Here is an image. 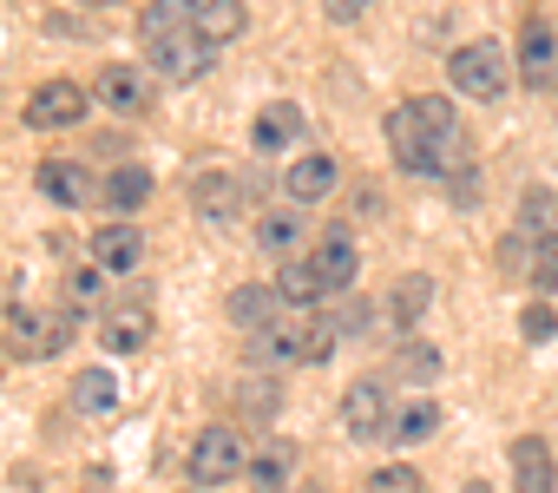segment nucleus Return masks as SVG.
Segmentation results:
<instances>
[{
	"label": "nucleus",
	"mask_w": 558,
	"mask_h": 493,
	"mask_svg": "<svg viewBox=\"0 0 558 493\" xmlns=\"http://www.w3.org/2000/svg\"><path fill=\"white\" fill-rule=\"evenodd\" d=\"M434 434H440V408H434V401H408V408H395V428H388V441L414 447V441H434Z\"/></svg>",
	"instance_id": "cd10ccee"
},
{
	"label": "nucleus",
	"mask_w": 558,
	"mask_h": 493,
	"mask_svg": "<svg viewBox=\"0 0 558 493\" xmlns=\"http://www.w3.org/2000/svg\"><path fill=\"white\" fill-rule=\"evenodd\" d=\"M323 14H329L336 27H349V21H362V14H368V0H323Z\"/></svg>",
	"instance_id": "4c0bfd02"
},
{
	"label": "nucleus",
	"mask_w": 558,
	"mask_h": 493,
	"mask_svg": "<svg viewBox=\"0 0 558 493\" xmlns=\"http://www.w3.org/2000/svg\"><path fill=\"white\" fill-rule=\"evenodd\" d=\"M243 467H250V454H243V434L236 428H204L191 441V486H223Z\"/></svg>",
	"instance_id": "39448f33"
},
{
	"label": "nucleus",
	"mask_w": 558,
	"mask_h": 493,
	"mask_svg": "<svg viewBox=\"0 0 558 493\" xmlns=\"http://www.w3.org/2000/svg\"><path fill=\"white\" fill-rule=\"evenodd\" d=\"M368 493H427V480L414 467H381V473H368Z\"/></svg>",
	"instance_id": "f704fd0d"
},
{
	"label": "nucleus",
	"mask_w": 558,
	"mask_h": 493,
	"mask_svg": "<svg viewBox=\"0 0 558 493\" xmlns=\"http://www.w3.org/2000/svg\"><path fill=\"white\" fill-rule=\"evenodd\" d=\"M99 303H106V270L99 264H73L66 270V310L73 316H93Z\"/></svg>",
	"instance_id": "a878e982"
},
{
	"label": "nucleus",
	"mask_w": 558,
	"mask_h": 493,
	"mask_svg": "<svg viewBox=\"0 0 558 493\" xmlns=\"http://www.w3.org/2000/svg\"><path fill=\"white\" fill-rule=\"evenodd\" d=\"M210 53H217V47H204V40H197V27H184V34H165V40H145V60H151V73H158V80H171V86L197 80V73L210 67Z\"/></svg>",
	"instance_id": "423d86ee"
},
{
	"label": "nucleus",
	"mask_w": 558,
	"mask_h": 493,
	"mask_svg": "<svg viewBox=\"0 0 558 493\" xmlns=\"http://www.w3.org/2000/svg\"><path fill=\"white\" fill-rule=\"evenodd\" d=\"M112 369H80V382H73V408L80 414H106L112 408Z\"/></svg>",
	"instance_id": "c756f323"
},
{
	"label": "nucleus",
	"mask_w": 558,
	"mask_h": 493,
	"mask_svg": "<svg viewBox=\"0 0 558 493\" xmlns=\"http://www.w3.org/2000/svg\"><path fill=\"white\" fill-rule=\"evenodd\" d=\"M93 99L112 106L119 119H145V112H151V86H145V73H132V67H106L99 86H93Z\"/></svg>",
	"instance_id": "f8f14e48"
},
{
	"label": "nucleus",
	"mask_w": 558,
	"mask_h": 493,
	"mask_svg": "<svg viewBox=\"0 0 558 493\" xmlns=\"http://www.w3.org/2000/svg\"><path fill=\"white\" fill-rule=\"evenodd\" d=\"M86 86H73V80H47V86H34V99H27V125L34 132H66V125H80L86 119Z\"/></svg>",
	"instance_id": "6e6552de"
},
{
	"label": "nucleus",
	"mask_w": 558,
	"mask_h": 493,
	"mask_svg": "<svg viewBox=\"0 0 558 493\" xmlns=\"http://www.w3.org/2000/svg\"><path fill=\"white\" fill-rule=\"evenodd\" d=\"M93 264L106 270V277H132L138 264H145V237L119 217V224H99L93 230Z\"/></svg>",
	"instance_id": "1a4fd4ad"
},
{
	"label": "nucleus",
	"mask_w": 558,
	"mask_h": 493,
	"mask_svg": "<svg viewBox=\"0 0 558 493\" xmlns=\"http://www.w3.org/2000/svg\"><path fill=\"white\" fill-rule=\"evenodd\" d=\"M276 290H283V303H296V310H310V303L329 297L323 270H316L310 257H283V270H276Z\"/></svg>",
	"instance_id": "4be33fe9"
},
{
	"label": "nucleus",
	"mask_w": 558,
	"mask_h": 493,
	"mask_svg": "<svg viewBox=\"0 0 558 493\" xmlns=\"http://www.w3.org/2000/svg\"><path fill=\"white\" fill-rule=\"evenodd\" d=\"M99 342H106V356H138V349L151 342V310H145V303L106 310V316H99Z\"/></svg>",
	"instance_id": "4468645a"
},
{
	"label": "nucleus",
	"mask_w": 558,
	"mask_h": 493,
	"mask_svg": "<svg viewBox=\"0 0 558 493\" xmlns=\"http://www.w3.org/2000/svg\"><path fill=\"white\" fill-rule=\"evenodd\" d=\"M296 467H303V454H296V441H263V447L250 454V467H243V480H250V493H283V486L296 480Z\"/></svg>",
	"instance_id": "9d476101"
},
{
	"label": "nucleus",
	"mask_w": 558,
	"mask_h": 493,
	"mask_svg": "<svg viewBox=\"0 0 558 493\" xmlns=\"http://www.w3.org/2000/svg\"><path fill=\"white\" fill-rule=\"evenodd\" d=\"M336 178H342V171H336V158H329V152H303V158L283 171V191H290V204H303V211H310V204H323V197L336 191Z\"/></svg>",
	"instance_id": "ddd939ff"
},
{
	"label": "nucleus",
	"mask_w": 558,
	"mask_h": 493,
	"mask_svg": "<svg viewBox=\"0 0 558 493\" xmlns=\"http://www.w3.org/2000/svg\"><path fill=\"white\" fill-rule=\"evenodd\" d=\"M519 224H525V230H551V191H545V184H532V191H525Z\"/></svg>",
	"instance_id": "c9c22d12"
},
{
	"label": "nucleus",
	"mask_w": 558,
	"mask_h": 493,
	"mask_svg": "<svg viewBox=\"0 0 558 493\" xmlns=\"http://www.w3.org/2000/svg\"><path fill=\"white\" fill-rule=\"evenodd\" d=\"M86 8H112V0H86Z\"/></svg>",
	"instance_id": "ea45409f"
},
{
	"label": "nucleus",
	"mask_w": 558,
	"mask_h": 493,
	"mask_svg": "<svg viewBox=\"0 0 558 493\" xmlns=\"http://www.w3.org/2000/svg\"><path fill=\"white\" fill-rule=\"evenodd\" d=\"M256 243H263L269 257H303V204L296 211H269L256 224Z\"/></svg>",
	"instance_id": "5701e85b"
},
{
	"label": "nucleus",
	"mask_w": 558,
	"mask_h": 493,
	"mask_svg": "<svg viewBox=\"0 0 558 493\" xmlns=\"http://www.w3.org/2000/svg\"><path fill=\"white\" fill-rule=\"evenodd\" d=\"M395 369H401V382H414V388H427V382H440V349L434 342H401V356H395Z\"/></svg>",
	"instance_id": "c85d7f7f"
},
{
	"label": "nucleus",
	"mask_w": 558,
	"mask_h": 493,
	"mask_svg": "<svg viewBox=\"0 0 558 493\" xmlns=\"http://www.w3.org/2000/svg\"><path fill=\"white\" fill-rule=\"evenodd\" d=\"M303 139V106H263L256 112V152L276 158V152H290Z\"/></svg>",
	"instance_id": "a211bd4d"
},
{
	"label": "nucleus",
	"mask_w": 558,
	"mask_h": 493,
	"mask_svg": "<svg viewBox=\"0 0 558 493\" xmlns=\"http://www.w3.org/2000/svg\"><path fill=\"white\" fill-rule=\"evenodd\" d=\"M191 211L210 217V224H230V217L243 211V184H236L230 171H197V178H191Z\"/></svg>",
	"instance_id": "2eb2a0df"
},
{
	"label": "nucleus",
	"mask_w": 558,
	"mask_h": 493,
	"mask_svg": "<svg viewBox=\"0 0 558 493\" xmlns=\"http://www.w3.org/2000/svg\"><path fill=\"white\" fill-rule=\"evenodd\" d=\"M310 264L323 270L329 297H336V290H349V284H355V270H362V257H355V237H349L342 224H336V230H323V237H316V251H310Z\"/></svg>",
	"instance_id": "9b49d317"
},
{
	"label": "nucleus",
	"mask_w": 558,
	"mask_h": 493,
	"mask_svg": "<svg viewBox=\"0 0 558 493\" xmlns=\"http://www.w3.org/2000/svg\"><path fill=\"white\" fill-rule=\"evenodd\" d=\"M184 493H210V486H184Z\"/></svg>",
	"instance_id": "a19ab883"
},
{
	"label": "nucleus",
	"mask_w": 558,
	"mask_h": 493,
	"mask_svg": "<svg viewBox=\"0 0 558 493\" xmlns=\"http://www.w3.org/2000/svg\"><path fill=\"white\" fill-rule=\"evenodd\" d=\"M551 60H558L551 21H525V34H519V73H525L532 86H545V80H551Z\"/></svg>",
	"instance_id": "6ab92c4d"
},
{
	"label": "nucleus",
	"mask_w": 558,
	"mask_h": 493,
	"mask_svg": "<svg viewBox=\"0 0 558 493\" xmlns=\"http://www.w3.org/2000/svg\"><path fill=\"white\" fill-rule=\"evenodd\" d=\"M414 106H421V119H427L440 139H460V119H453V106H447L440 93H414Z\"/></svg>",
	"instance_id": "72a5a7b5"
},
{
	"label": "nucleus",
	"mask_w": 558,
	"mask_h": 493,
	"mask_svg": "<svg viewBox=\"0 0 558 493\" xmlns=\"http://www.w3.org/2000/svg\"><path fill=\"white\" fill-rule=\"evenodd\" d=\"M243 27H250V8H243V0H204V8H197V40H204V47H230Z\"/></svg>",
	"instance_id": "412c9836"
},
{
	"label": "nucleus",
	"mask_w": 558,
	"mask_h": 493,
	"mask_svg": "<svg viewBox=\"0 0 558 493\" xmlns=\"http://www.w3.org/2000/svg\"><path fill=\"white\" fill-rule=\"evenodd\" d=\"M519 336H525V342H551V336H558V316H551V303H545V297L519 310Z\"/></svg>",
	"instance_id": "473e14b6"
},
{
	"label": "nucleus",
	"mask_w": 558,
	"mask_h": 493,
	"mask_svg": "<svg viewBox=\"0 0 558 493\" xmlns=\"http://www.w3.org/2000/svg\"><path fill=\"white\" fill-rule=\"evenodd\" d=\"M460 493H493V486H486V480H466V486H460Z\"/></svg>",
	"instance_id": "58836bf2"
},
{
	"label": "nucleus",
	"mask_w": 558,
	"mask_h": 493,
	"mask_svg": "<svg viewBox=\"0 0 558 493\" xmlns=\"http://www.w3.org/2000/svg\"><path fill=\"white\" fill-rule=\"evenodd\" d=\"M427 303H434V284H427L421 270H414V277H401V284L388 290V310H395V323H401V329H414V323L427 316Z\"/></svg>",
	"instance_id": "bb28decb"
},
{
	"label": "nucleus",
	"mask_w": 558,
	"mask_h": 493,
	"mask_svg": "<svg viewBox=\"0 0 558 493\" xmlns=\"http://www.w3.org/2000/svg\"><path fill=\"white\" fill-rule=\"evenodd\" d=\"M532 251H538V230H525V224L506 230V237H499V270H506V277H525V270H532Z\"/></svg>",
	"instance_id": "2f4dec72"
},
{
	"label": "nucleus",
	"mask_w": 558,
	"mask_h": 493,
	"mask_svg": "<svg viewBox=\"0 0 558 493\" xmlns=\"http://www.w3.org/2000/svg\"><path fill=\"white\" fill-rule=\"evenodd\" d=\"M506 460H512V493H551V447L538 441V434H519L512 447H506Z\"/></svg>",
	"instance_id": "dca6fc26"
},
{
	"label": "nucleus",
	"mask_w": 558,
	"mask_h": 493,
	"mask_svg": "<svg viewBox=\"0 0 558 493\" xmlns=\"http://www.w3.org/2000/svg\"><path fill=\"white\" fill-rule=\"evenodd\" d=\"M145 197H151V171H138V165H119V171L106 178V204H112L119 217L145 211Z\"/></svg>",
	"instance_id": "393cba45"
},
{
	"label": "nucleus",
	"mask_w": 558,
	"mask_h": 493,
	"mask_svg": "<svg viewBox=\"0 0 558 493\" xmlns=\"http://www.w3.org/2000/svg\"><path fill=\"white\" fill-rule=\"evenodd\" d=\"M342 428H349V441H355V447H368V441H388V428H395L388 388H381V382H355V388L342 395Z\"/></svg>",
	"instance_id": "0eeeda50"
},
{
	"label": "nucleus",
	"mask_w": 558,
	"mask_h": 493,
	"mask_svg": "<svg viewBox=\"0 0 558 493\" xmlns=\"http://www.w3.org/2000/svg\"><path fill=\"white\" fill-rule=\"evenodd\" d=\"M40 191H47L60 211H80V204L93 197V178H86L73 158H47V165H40Z\"/></svg>",
	"instance_id": "aec40b11"
},
{
	"label": "nucleus",
	"mask_w": 558,
	"mask_h": 493,
	"mask_svg": "<svg viewBox=\"0 0 558 493\" xmlns=\"http://www.w3.org/2000/svg\"><path fill=\"white\" fill-rule=\"evenodd\" d=\"M525 284H532L538 297H551V290H558V230H538V251H532Z\"/></svg>",
	"instance_id": "7c9ffc66"
},
{
	"label": "nucleus",
	"mask_w": 558,
	"mask_h": 493,
	"mask_svg": "<svg viewBox=\"0 0 558 493\" xmlns=\"http://www.w3.org/2000/svg\"><path fill=\"white\" fill-rule=\"evenodd\" d=\"M336 329H342V336H368V329H375V310L355 297V303H342V310H336Z\"/></svg>",
	"instance_id": "e433bc0d"
},
{
	"label": "nucleus",
	"mask_w": 558,
	"mask_h": 493,
	"mask_svg": "<svg viewBox=\"0 0 558 493\" xmlns=\"http://www.w3.org/2000/svg\"><path fill=\"white\" fill-rule=\"evenodd\" d=\"M447 80L466 99H499L506 93V47L499 40H466L447 53Z\"/></svg>",
	"instance_id": "20e7f679"
},
{
	"label": "nucleus",
	"mask_w": 558,
	"mask_h": 493,
	"mask_svg": "<svg viewBox=\"0 0 558 493\" xmlns=\"http://www.w3.org/2000/svg\"><path fill=\"white\" fill-rule=\"evenodd\" d=\"M336 342H342L336 316L296 310V316H276V323L256 336V356H263V362H290V369H323V362L336 356Z\"/></svg>",
	"instance_id": "f257e3e1"
},
{
	"label": "nucleus",
	"mask_w": 558,
	"mask_h": 493,
	"mask_svg": "<svg viewBox=\"0 0 558 493\" xmlns=\"http://www.w3.org/2000/svg\"><path fill=\"white\" fill-rule=\"evenodd\" d=\"M73 310H8V349L21 356V362H47V356H60L66 342H73Z\"/></svg>",
	"instance_id": "7ed1b4c3"
},
{
	"label": "nucleus",
	"mask_w": 558,
	"mask_h": 493,
	"mask_svg": "<svg viewBox=\"0 0 558 493\" xmlns=\"http://www.w3.org/2000/svg\"><path fill=\"white\" fill-rule=\"evenodd\" d=\"M276 303H283V290H269V284H236V290H230V303H223V316H230L236 329L263 336V329L276 323Z\"/></svg>",
	"instance_id": "f3484780"
},
{
	"label": "nucleus",
	"mask_w": 558,
	"mask_h": 493,
	"mask_svg": "<svg viewBox=\"0 0 558 493\" xmlns=\"http://www.w3.org/2000/svg\"><path fill=\"white\" fill-rule=\"evenodd\" d=\"M388 152H395V165H401L408 178H440L447 158H453V139H440V132L421 119V106L401 99V106L388 112Z\"/></svg>",
	"instance_id": "f03ea898"
},
{
	"label": "nucleus",
	"mask_w": 558,
	"mask_h": 493,
	"mask_svg": "<svg viewBox=\"0 0 558 493\" xmlns=\"http://www.w3.org/2000/svg\"><path fill=\"white\" fill-rule=\"evenodd\" d=\"M197 8H204V0H151L145 21H138V40H165V34L197 27Z\"/></svg>",
	"instance_id": "b1692460"
},
{
	"label": "nucleus",
	"mask_w": 558,
	"mask_h": 493,
	"mask_svg": "<svg viewBox=\"0 0 558 493\" xmlns=\"http://www.w3.org/2000/svg\"><path fill=\"white\" fill-rule=\"evenodd\" d=\"M310 493H316V486H310Z\"/></svg>",
	"instance_id": "79ce46f5"
}]
</instances>
